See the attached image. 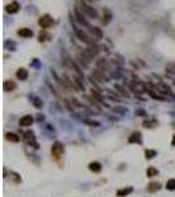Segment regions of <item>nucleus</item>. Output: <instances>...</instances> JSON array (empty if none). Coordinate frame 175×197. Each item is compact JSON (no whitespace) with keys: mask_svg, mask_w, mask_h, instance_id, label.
<instances>
[{"mask_svg":"<svg viewBox=\"0 0 175 197\" xmlns=\"http://www.w3.org/2000/svg\"><path fill=\"white\" fill-rule=\"evenodd\" d=\"M158 125H159L158 120L151 117V118H147V120H145V121L142 122V128H145V129H155Z\"/></svg>","mask_w":175,"mask_h":197,"instance_id":"nucleus-7","label":"nucleus"},{"mask_svg":"<svg viewBox=\"0 0 175 197\" xmlns=\"http://www.w3.org/2000/svg\"><path fill=\"white\" fill-rule=\"evenodd\" d=\"M166 189H167V190H175V179H168V180H167Z\"/></svg>","mask_w":175,"mask_h":197,"instance_id":"nucleus-24","label":"nucleus"},{"mask_svg":"<svg viewBox=\"0 0 175 197\" xmlns=\"http://www.w3.org/2000/svg\"><path fill=\"white\" fill-rule=\"evenodd\" d=\"M19 9H20V4L17 2H12V3H9V4L5 5V11H7L8 13H11V15L17 13Z\"/></svg>","mask_w":175,"mask_h":197,"instance_id":"nucleus-8","label":"nucleus"},{"mask_svg":"<svg viewBox=\"0 0 175 197\" xmlns=\"http://www.w3.org/2000/svg\"><path fill=\"white\" fill-rule=\"evenodd\" d=\"M82 11H83L86 15H88L90 17H92V19H96L97 17V12L95 11V8H92L91 5L86 4L84 2H82Z\"/></svg>","mask_w":175,"mask_h":197,"instance_id":"nucleus-5","label":"nucleus"},{"mask_svg":"<svg viewBox=\"0 0 175 197\" xmlns=\"http://www.w3.org/2000/svg\"><path fill=\"white\" fill-rule=\"evenodd\" d=\"M9 180H11V182H12L13 184H20V183H21V176H20L17 172L11 171V172H9Z\"/></svg>","mask_w":175,"mask_h":197,"instance_id":"nucleus-20","label":"nucleus"},{"mask_svg":"<svg viewBox=\"0 0 175 197\" xmlns=\"http://www.w3.org/2000/svg\"><path fill=\"white\" fill-rule=\"evenodd\" d=\"M171 145H173V146L175 147V134L173 135V139H171Z\"/></svg>","mask_w":175,"mask_h":197,"instance_id":"nucleus-28","label":"nucleus"},{"mask_svg":"<svg viewBox=\"0 0 175 197\" xmlns=\"http://www.w3.org/2000/svg\"><path fill=\"white\" fill-rule=\"evenodd\" d=\"M16 83L13 80H5L4 83H3V90L5 91V92H12V91H15L16 90Z\"/></svg>","mask_w":175,"mask_h":197,"instance_id":"nucleus-12","label":"nucleus"},{"mask_svg":"<svg viewBox=\"0 0 175 197\" xmlns=\"http://www.w3.org/2000/svg\"><path fill=\"white\" fill-rule=\"evenodd\" d=\"M159 189H161V184L158 182H150L149 184H147V187H146V190L149 193H155Z\"/></svg>","mask_w":175,"mask_h":197,"instance_id":"nucleus-10","label":"nucleus"},{"mask_svg":"<svg viewBox=\"0 0 175 197\" xmlns=\"http://www.w3.org/2000/svg\"><path fill=\"white\" fill-rule=\"evenodd\" d=\"M158 173H159V172H158V169L154 168V167H149L146 169V176L147 177H154V176H157Z\"/></svg>","mask_w":175,"mask_h":197,"instance_id":"nucleus-21","label":"nucleus"},{"mask_svg":"<svg viewBox=\"0 0 175 197\" xmlns=\"http://www.w3.org/2000/svg\"><path fill=\"white\" fill-rule=\"evenodd\" d=\"M83 122L87 124V125H90V126H100V122H99V121H92V120H87V118H84V120H83Z\"/></svg>","mask_w":175,"mask_h":197,"instance_id":"nucleus-25","label":"nucleus"},{"mask_svg":"<svg viewBox=\"0 0 175 197\" xmlns=\"http://www.w3.org/2000/svg\"><path fill=\"white\" fill-rule=\"evenodd\" d=\"M174 84H175V81H174Z\"/></svg>","mask_w":175,"mask_h":197,"instance_id":"nucleus-30","label":"nucleus"},{"mask_svg":"<svg viewBox=\"0 0 175 197\" xmlns=\"http://www.w3.org/2000/svg\"><path fill=\"white\" fill-rule=\"evenodd\" d=\"M17 34L24 38H30V37H33V32H32V29H28V28H21L17 30Z\"/></svg>","mask_w":175,"mask_h":197,"instance_id":"nucleus-16","label":"nucleus"},{"mask_svg":"<svg viewBox=\"0 0 175 197\" xmlns=\"http://www.w3.org/2000/svg\"><path fill=\"white\" fill-rule=\"evenodd\" d=\"M111 20H112V12L108 8H104L103 9V24L108 25L111 23Z\"/></svg>","mask_w":175,"mask_h":197,"instance_id":"nucleus-13","label":"nucleus"},{"mask_svg":"<svg viewBox=\"0 0 175 197\" xmlns=\"http://www.w3.org/2000/svg\"><path fill=\"white\" fill-rule=\"evenodd\" d=\"M173 126H174V128H175V121H174V122H173Z\"/></svg>","mask_w":175,"mask_h":197,"instance_id":"nucleus-29","label":"nucleus"},{"mask_svg":"<svg viewBox=\"0 0 175 197\" xmlns=\"http://www.w3.org/2000/svg\"><path fill=\"white\" fill-rule=\"evenodd\" d=\"M75 16H76V20H78L82 25H84V26H91V25L88 24V21H87V20L84 19V16L80 13L79 8H75Z\"/></svg>","mask_w":175,"mask_h":197,"instance_id":"nucleus-14","label":"nucleus"},{"mask_svg":"<svg viewBox=\"0 0 175 197\" xmlns=\"http://www.w3.org/2000/svg\"><path fill=\"white\" fill-rule=\"evenodd\" d=\"M29 100L32 101V104H33V107L37 108V109H41L43 107L42 100L38 96H36V95H29Z\"/></svg>","mask_w":175,"mask_h":197,"instance_id":"nucleus-11","label":"nucleus"},{"mask_svg":"<svg viewBox=\"0 0 175 197\" xmlns=\"http://www.w3.org/2000/svg\"><path fill=\"white\" fill-rule=\"evenodd\" d=\"M155 155H157V151L155 150H151V149H146L145 150V158L147 160H150V159H153V158H155Z\"/></svg>","mask_w":175,"mask_h":197,"instance_id":"nucleus-22","label":"nucleus"},{"mask_svg":"<svg viewBox=\"0 0 175 197\" xmlns=\"http://www.w3.org/2000/svg\"><path fill=\"white\" fill-rule=\"evenodd\" d=\"M74 30H75V34H76V37H78L82 42L87 43V45H91V43H92V41L90 40V37H88V36H87L86 33H84V30H80V29H78V28H76V26H74Z\"/></svg>","mask_w":175,"mask_h":197,"instance_id":"nucleus-4","label":"nucleus"},{"mask_svg":"<svg viewBox=\"0 0 175 197\" xmlns=\"http://www.w3.org/2000/svg\"><path fill=\"white\" fill-rule=\"evenodd\" d=\"M101 168H103V166H101L99 162H91V163L88 164V169H90L91 172L99 173V172L101 171Z\"/></svg>","mask_w":175,"mask_h":197,"instance_id":"nucleus-15","label":"nucleus"},{"mask_svg":"<svg viewBox=\"0 0 175 197\" xmlns=\"http://www.w3.org/2000/svg\"><path fill=\"white\" fill-rule=\"evenodd\" d=\"M128 142L129 143H141L142 142V134L140 133V131H134V133H132L129 135Z\"/></svg>","mask_w":175,"mask_h":197,"instance_id":"nucleus-9","label":"nucleus"},{"mask_svg":"<svg viewBox=\"0 0 175 197\" xmlns=\"http://www.w3.org/2000/svg\"><path fill=\"white\" fill-rule=\"evenodd\" d=\"M132 192H133L132 187H125V188L119 189L116 192V195H117V197H125V196H128L129 193H132Z\"/></svg>","mask_w":175,"mask_h":197,"instance_id":"nucleus-19","label":"nucleus"},{"mask_svg":"<svg viewBox=\"0 0 175 197\" xmlns=\"http://www.w3.org/2000/svg\"><path fill=\"white\" fill-rule=\"evenodd\" d=\"M23 137H24V141L29 146H33V147H36V149H38V143H37V139H36V135H34L33 131H30V130L25 131Z\"/></svg>","mask_w":175,"mask_h":197,"instance_id":"nucleus-2","label":"nucleus"},{"mask_svg":"<svg viewBox=\"0 0 175 197\" xmlns=\"http://www.w3.org/2000/svg\"><path fill=\"white\" fill-rule=\"evenodd\" d=\"M33 121H34V118L32 117L30 114H26V116H23L19 120V125H20V126H23V128H28V126H30V125L33 124Z\"/></svg>","mask_w":175,"mask_h":197,"instance_id":"nucleus-6","label":"nucleus"},{"mask_svg":"<svg viewBox=\"0 0 175 197\" xmlns=\"http://www.w3.org/2000/svg\"><path fill=\"white\" fill-rule=\"evenodd\" d=\"M53 23H54V20L52 19L50 15H43V16L40 17V20H38V24H40V26L43 28V29L50 28V26L53 25Z\"/></svg>","mask_w":175,"mask_h":197,"instance_id":"nucleus-3","label":"nucleus"},{"mask_svg":"<svg viewBox=\"0 0 175 197\" xmlns=\"http://www.w3.org/2000/svg\"><path fill=\"white\" fill-rule=\"evenodd\" d=\"M5 139L9 142H13V143H17V142H20V137H19V134L8 131V133H5Z\"/></svg>","mask_w":175,"mask_h":197,"instance_id":"nucleus-17","label":"nucleus"},{"mask_svg":"<svg viewBox=\"0 0 175 197\" xmlns=\"http://www.w3.org/2000/svg\"><path fill=\"white\" fill-rule=\"evenodd\" d=\"M88 28H90L91 33H94L97 38H103V33H101V30L99 28H96V26H88Z\"/></svg>","mask_w":175,"mask_h":197,"instance_id":"nucleus-23","label":"nucleus"},{"mask_svg":"<svg viewBox=\"0 0 175 197\" xmlns=\"http://www.w3.org/2000/svg\"><path fill=\"white\" fill-rule=\"evenodd\" d=\"M65 152V146L61 143V142H54L52 145V149H50V154H52V158H54V160L59 162V159L62 158Z\"/></svg>","mask_w":175,"mask_h":197,"instance_id":"nucleus-1","label":"nucleus"},{"mask_svg":"<svg viewBox=\"0 0 175 197\" xmlns=\"http://www.w3.org/2000/svg\"><path fill=\"white\" fill-rule=\"evenodd\" d=\"M16 78H17L19 80H26L28 79V71H26L25 68H19L17 71H16Z\"/></svg>","mask_w":175,"mask_h":197,"instance_id":"nucleus-18","label":"nucleus"},{"mask_svg":"<svg viewBox=\"0 0 175 197\" xmlns=\"http://www.w3.org/2000/svg\"><path fill=\"white\" fill-rule=\"evenodd\" d=\"M136 114H137V116H146V111L145 109H136Z\"/></svg>","mask_w":175,"mask_h":197,"instance_id":"nucleus-27","label":"nucleus"},{"mask_svg":"<svg viewBox=\"0 0 175 197\" xmlns=\"http://www.w3.org/2000/svg\"><path fill=\"white\" fill-rule=\"evenodd\" d=\"M166 70H167V72L175 74V63H168V64L166 66Z\"/></svg>","mask_w":175,"mask_h":197,"instance_id":"nucleus-26","label":"nucleus"}]
</instances>
